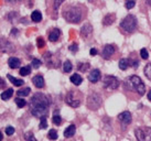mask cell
<instances>
[{"label":"cell","mask_w":151,"mask_h":141,"mask_svg":"<svg viewBox=\"0 0 151 141\" xmlns=\"http://www.w3.org/2000/svg\"><path fill=\"white\" fill-rule=\"evenodd\" d=\"M31 93V89L29 87H25V88H22V89H19L17 91V95L19 97H25V96H28Z\"/></svg>","instance_id":"obj_24"},{"label":"cell","mask_w":151,"mask_h":141,"mask_svg":"<svg viewBox=\"0 0 151 141\" xmlns=\"http://www.w3.org/2000/svg\"><path fill=\"white\" fill-rule=\"evenodd\" d=\"M47 138L51 139V140H56L58 139V132H56V130L54 129H51L49 133H47Z\"/></svg>","instance_id":"obj_29"},{"label":"cell","mask_w":151,"mask_h":141,"mask_svg":"<svg viewBox=\"0 0 151 141\" xmlns=\"http://www.w3.org/2000/svg\"><path fill=\"white\" fill-rule=\"evenodd\" d=\"M126 86L132 91L137 93L138 95L142 96L146 91V86L143 84L142 79L137 75H131L126 79Z\"/></svg>","instance_id":"obj_2"},{"label":"cell","mask_w":151,"mask_h":141,"mask_svg":"<svg viewBox=\"0 0 151 141\" xmlns=\"http://www.w3.org/2000/svg\"><path fill=\"white\" fill-rule=\"evenodd\" d=\"M129 62H130V65H131V66H134V67H137L139 65V62L137 61V60H134V61L129 60Z\"/></svg>","instance_id":"obj_39"},{"label":"cell","mask_w":151,"mask_h":141,"mask_svg":"<svg viewBox=\"0 0 151 141\" xmlns=\"http://www.w3.org/2000/svg\"><path fill=\"white\" fill-rule=\"evenodd\" d=\"M68 50L72 51L73 53H75V52H77V50H78V45H77L76 43H73L72 45L68 46Z\"/></svg>","instance_id":"obj_36"},{"label":"cell","mask_w":151,"mask_h":141,"mask_svg":"<svg viewBox=\"0 0 151 141\" xmlns=\"http://www.w3.org/2000/svg\"><path fill=\"white\" fill-rule=\"evenodd\" d=\"M4 131H6V133H7L8 136H12L13 133H14V128H13V127H11V126H9V127H7V128H6V130H4Z\"/></svg>","instance_id":"obj_35"},{"label":"cell","mask_w":151,"mask_h":141,"mask_svg":"<svg viewBox=\"0 0 151 141\" xmlns=\"http://www.w3.org/2000/svg\"><path fill=\"white\" fill-rule=\"evenodd\" d=\"M143 72H145L146 77L151 81V63H148L147 65L145 66V70H143Z\"/></svg>","instance_id":"obj_28"},{"label":"cell","mask_w":151,"mask_h":141,"mask_svg":"<svg viewBox=\"0 0 151 141\" xmlns=\"http://www.w3.org/2000/svg\"><path fill=\"white\" fill-rule=\"evenodd\" d=\"M92 32H93V27H92V24H89V23H85V24L82 27V29H81V34H82L83 37H88Z\"/></svg>","instance_id":"obj_14"},{"label":"cell","mask_w":151,"mask_h":141,"mask_svg":"<svg viewBox=\"0 0 151 141\" xmlns=\"http://www.w3.org/2000/svg\"><path fill=\"white\" fill-rule=\"evenodd\" d=\"M24 137L28 141H37V139L34 138V136L32 135V133H25Z\"/></svg>","instance_id":"obj_37"},{"label":"cell","mask_w":151,"mask_h":141,"mask_svg":"<svg viewBox=\"0 0 151 141\" xmlns=\"http://www.w3.org/2000/svg\"><path fill=\"white\" fill-rule=\"evenodd\" d=\"M148 100H150L151 101V89L149 91V93H148Z\"/></svg>","instance_id":"obj_43"},{"label":"cell","mask_w":151,"mask_h":141,"mask_svg":"<svg viewBox=\"0 0 151 141\" xmlns=\"http://www.w3.org/2000/svg\"><path fill=\"white\" fill-rule=\"evenodd\" d=\"M72 68H73V64H72L71 61H65L64 62V65H63V70L65 72V73H70L72 70Z\"/></svg>","instance_id":"obj_26"},{"label":"cell","mask_w":151,"mask_h":141,"mask_svg":"<svg viewBox=\"0 0 151 141\" xmlns=\"http://www.w3.org/2000/svg\"><path fill=\"white\" fill-rule=\"evenodd\" d=\"M119 79L116 77V76H113V75H106L104 79H103V85L105 88H108V89H116L119 86Z\"/></svg>","instance_id":"obj_8"},{"label":"cell","mask_w":151,"mask_h":141,"mask_svg":"<svg viewBox=\"0 0 151 141\" xmlns=\"http://www.w3.org/2000/svg\"><path fill=\"white\" fill-rule=\"evenodd\" d=\"M52 121H53V124H56V126H60V124H61V122H62V118H61L60 115H58V112H54V116H53V118H52Z\"/></svg>","instance_id":"obj_27"},{"label":"cell","mask_w":151,"mask_h":141,"mask_svg":"<svg viewBox=\"0 0 151 141\" xmlns=\"http://www.w3.org/2000/svg\"><path fill=\"white\" fill-rule=\"evenodd\" d=\"M4 79L1 78V87H4Z\"/></svg>","instance_id":"obj_44"},{"label":"cell","mask_w":151,"mask_h":141,"mask_svg":"<svg viewBox=\"0 0 151 141\" xmlns=\"http://www.w3.org/2000/svg\"><path fill=\"white\" fill-rule=\"evenodd\" d=\"M140 55H141V58H143V60H148V58H149V53H148L147 49H141L140 50Z\"/></svg>","instance_id":"obj_33"},{"label":"cell","mask_w":151,"mask_h":141,"mask_svg":"<svg viewBox=\"0 0 151 141\" xmlns=\"http://www.w3.org/2000/svg\"><path fill=\"white\" fill-rule=\"evenodd\" d=\"M37 42H38L39 49H42V47H44V45H45V41H44V39H43V37H38Z\"/></svg>","instance_id":"obj_34"},{"label":"cell","mask_w":151,"mask_h":141,"mask_svg":"<svg viewBox=\"0 0 151 141\" xmlns=\"http://www.w3.org/2000/svg\"><path fill=\"white\" fill-rule=\"evenodd\" d=\"M70 79H71V82L74 85H76V86H78V85H81L82 84V82H83V78H82V76H81L80 74H77V73H75V74H73L70 77Z\"/></svg>","instance_id":"obj_19"},{"label":"cell","mask_w":151,"mask_h":141,"mask_svg":"<svg viewBox=\"0 0 151 141\" xmlns=\"http://www.w3.org/2000/svg\"><path fill=\"white\" fill-rule=\"evenodd\" d=\"M114 53H115V46H113L111 44H106L104 46V49H103V58L105 60H109Z\"/></svg>","instance_id":"obj_10"},{"label":"cell","mask_w":151,"mask_h":141,"mask_svg":"<svg viewBox=\"0 0 151 141\" xmlns=\"http://www.w3.org/2000/svg\"><path fill=\"white\" fill-rule=\"evenodd\" d=\"M89 63L88 62H80L78 63V65H77V68H78V70H81L82 73H84V72H86V70L89 68Z\"/></svg>","instance_id":"obj_23"},{"label":"cell","mask_w":151,"mask_h":141,"mask_svg":"<svg viewBox=\"0 0 151 141\" xmlns=\"http://www.w3.org/2000/svg\"><path fill=\"white\" fill-rule=\"evenodd\" d=\"M101 103H103V100H101V97L98 93H93L88 96L87 107L91 110H97L101 106Z\"/></svg>","instance_id":"obj_6"},{"label":"cell","mask_w":151,"mask_h":141,"mask_svg":"<svg viewBox=\"0 0 151 141\" xmlns=\"http://www.w3.org/2000/svg\"><path fill=\"white\" fill-rule=\"evenodd\" d=\"M63 17L71 23H78L82 20V11L76 6H68L64 9Z\"/></svg>","instance_id":"obj_3"},{"label":"cell","mask_w":151,"mask_h":141,"mask_svg":"<svg viewBox=\"0 0 151 141\" xmlns=\"http://www.w3.org/2000/svg\"><path fill=\"white\" fill-rule=\"evenodd\" d=\"M12 95H13V89L12 88H8L7 91L1 93V98H2V100H8L12 97Z\"/></svg>","instance_id":"obj_21"},{"label":"cell","mask_w":151,"mask_h":141,"mask_svg":"<svg viewBox=\"0 0 151 141\" xmlns=\"http://www.w3.org/2000/svg\"><path fill=\"white\" fill-rule=\"evenodd\" d=\"M134 135L138 141H151L150 127H139L134 130Z\"/></svg>","instance_id":"obj_7"},{"label":"cell","mask_w":151,"mask_h":141,"mask_svg":"<svg viewBox=\"0 0 151 141\" xmlns=\"http://www.w3.org/2000/svg\"><path fill=\"white\" fill-rule=\"evenodd\" d=\"M47 127V122H46V117H42L41 120H40V124H39V128L40 129H45Z\"/></svg>","instance_id":"obj_32"},{"label":"cell","mask_w":151,"mask_h":141,"mask_svg":"<svg viewBox=\"0 0 151 141\" xmlns=\"http://www.w3.org/2000/svg\"><path fill=\"white\" fill-rule=\"evenodd\" d=\"M89 53H91V55H92V56H95V55H97V50H96V49H94V47H93V49H91V51H89Z\"/></svg>","instance_id":"obj_41"},{"label":"cell","mask_w":151,"mask_h":141,"mask_svg":"<svg viewBox=\"0 0 151 141\" xmlns=\"http://www.w3.org/2000/svg\"><path fill=\"white\" fill-rule=\"evenodd\" d=\"M76 132V127L75 124H70L66 129H65V131H64V137L65 138H71L73 137Z\"/></svg>","instance_id":"obj_17"},{"label":"cell","mask_w":151,"mask_h":141,"mask_svg":"<svg viewBox=\"0 0 151 141\" xmlns=\"http://www.w3.org/2000/svg\"><path fill=\"white\" fill-rule=\"evenodd\" d=\"M18 33H19V30L16 29V28H13V29L11 30V34H12L13 37H16V35H17Z\"/></svg>","instance_id":"obj_42"},{"label":"cell","mask_w":151,"mask_h":141,"mask_svg":"<svg viewBox=\"0 0 151 141\" xmlns=\"http://www.w3.org/2000/svg\"><path fill=\"white\" fill-rule=\"evenodd\" d=\"M20 64H21V61H20V58H14V56H12V58H10L8 60V65L10 68H12V70H16V68H18V67L20 66Z\"/></svg>","instance_id":"obj_15"},{"label":"cell","mask_w":151,"mask_h":141,"mask_svg":"<svg viewBox=\"0 0 151 141\" xmlns=\"http://www.w3.org/2000/svg\"><path fill=\"white\" fill-rule=\"evenodd\" d=\"M101 77V70H93L89 75H88V79H89V82L91 83H97Z\"/></svg>","instance_id":"obj_11"},{"label":"cell","mask_w":151,"mask_h":141,"mask_svg":"<svg viewBox=\"0 0 151 141\" xmlns=\"http://www.w3.org/2000/svg\"><path fill=\"white\" fill-rule=\"evenodd\" d=\"M30 105H31V114L34 117L41 119L42 117H46L50 106V98L49 96L44 95L42 93H37L30 100Z\"/></svg>","instance_id":"obj_1"},{"label":"cell","mask_w":151,"mask_h":141,"mask_svg":"<svg viewBox=\"0 0 151 141\" xmlns=\"http://www.w3.org/2000/svg\"><path fill=\"white\" fill-rule=\"evenodd\" d=\"M134 4H136L134 1H127L126 4H125V7H126L127 9H131L134 7Z\"/></svg>","instance_id":"obj_38"},{"label":"cell","mask_w":151,"mask_h":141,"mask_svg":"<svg viewBox=\"0 0 151 141\" xmlns=\"http://www.w3.org/2000/svg\"><path fill=\"white\" fill-rule=\"evenodd\" d=\"M120 27L124 31H126L128 33L134 32L137 28V19L132 14H128L127 17L124 18V20L120 22Z\"/></svg>","instance_id":"obj_5"},{"label":"cell","mask_w":151,"mask_h":141,"mask_svg":"<svg viewBox=\"0 0 151 141\" xmlns=\"http://www.w3.org/2000/svg\"><path fill=\"white\" fill-rule=\"evenodd\" d=\"M4 45H6V44H4V43H2V44H1V47H2V46H4ZM8 46H12V44H11L10 42L7 41V51H8ZM1 51H2V52H6V50H4V49H1Z\"/></svg>","instance_id":"obj_40"},{"label":"cell","mask_w":151,"mask_h":141,"mask_svg":"<svg viewBox=\"0 0 151 141\" xmlns=\"http://www.w3.org/2000/svg\"><path fill=\"white\" fill-rule=\"evenodd\" d=\"M82 94L80 91H70L65 96V103H66L68 106H71L73 108L78 107L82 103Z\"/></svg>","instance_id":"obj_4"},{"label":"cell","mask_w":151,"mask_h":141,"mask_svg":"<svg viewBox=\"0 0 151 141\" xmlns=\"http://www.w3.org/2000/svg\"><path fill=\"white\" fill-rule=\"evenodd\" d=\"M30 73H31V66H30V65L21 67L20 70H19V74L21 75V76H27V75H29Z\"/></svg>","instance_id":"obj_25"},{"label":"cell","mask_w":151,"mask_h":141,"mask_svg":"<svg viewBox=\"0 0 151 141\" xmlns=\"http://www.w3.org/2000/svg\"><path fill=\"white\" fill-rule=\"evenodd\" d=\"M41 64H42V62L40 60H38V58H33L32 62H31V65H32L33 68H39V67L41 66Z\"/></svg>","instance_id":"obj_30"},{"label":"cell","mask_w":151,"mask_h":141,"mask_svg":"<svg viewBox=\"0 0 151 141\" xmlns=\"http://www.w3.org/2000/svg\"><path fill=\"white\" fill-rule=\"evenodd\" d=\"M7 78L11 82V83L13 84V85H16V86H22L23 84H24V82H23V79H19V78H16V77H13L12 75L10 74H7Z\"/></svg>","instance_id":"obj_18"},{"label":"cell","mask_w":151,"mask_h":141,"mask_svg":"<svg viewBox=\"0 0 151 141\" xmlns=\"http://www.w3.org/2000/svg\"><path fill=\"white\" fill-rule=\"evenodd\" d=\"M118 119L122 121V124L124 126H128L131 122L132 117H131V114L129 112H122L118 115Z\"/></svg>","instance_id":"obj_9"},{"label":"cell","mask_w":151,"mask_h":141,"mask_svg":"<svg viewBox=\"0 0 151 141\" xmlns=\"http://www.w3.org/2000/svg\"><path fill=\"white\" fill-rule=\"evenodd\" d=\"M31 20L33 21V22H40V21L42 20V13L40 12L39 10H34L33 12L31 13Z\"/></svg>","instance_id":"obj_20"},{"label":"cell","mask_w":151,"mask_h":141,"mask_svg":"<svg viewBox=\"0 0 151 141\" xmlns=\"http://www.w3.org/2000/svg\"><path fill=\"white\" fill-rule=\"evenodd\" d=\"M16 104L18 105L19 108H23L27 105V101L24 99H22V98H16Z\"/></svg>","instance_id":"obj_31"},{"label":"cell","mask_w":151,"mask_h":141,"mask_svg":"<svg viewBox=\"0 0 151 141\" xmlns=\"http://www.w3.org/2000/svg\"><path fill=\"white\" fill-rule=\"evenodd\" d=\"M61 37V30L60 29H53L51 30V32L49 33V40L51 42H56Z\"/></svg>","instance_id":"obj_13"},{"label":"cell","mask_w":151,"mask_h":141,"mask_svg":"<svg viewBox=\"0 0 151 141\" xmlns=\"http://www.w3.org/2000/svg\"><path fill=\"white\" fill-rule=\"evenodd\" d=\"M32 83H33V85L35 87H38V88H42V87H44V85H45L44 78H43L42 75H35V76H33Z\"/></svg>","instance_id":"obj_12"},{"label":"cell","mask_w":151,"mask_h":141,"mask_svg":"<svg viewBox=\"0 0 151 141\" xmlns=\"http://www.w3.org/2000/svg\"><path fill=\"white\" fill-rule=\"evenodd\" d=\"M115 20H116L115 13H108V14H106L105 18L103 19V24L106 25V27H108V25L113 24V22Z\"/></svg>","instance_id":"obj_16"},{"label":"cell","mask_w":151,"mask_h":141,"mask_svg":"<svg viewBox=\"0 0 151 141\" xmlns=\"http://www.w3.org/2000/svg\"><path fill=\"white\" fill-rule=\"evenodd\" d=\"M129 65H130V62H129V60H127V58H122V60L119 61V68H120V70H126Z\"/></svg>","instance_id":"obj_22"}]
</instances>
